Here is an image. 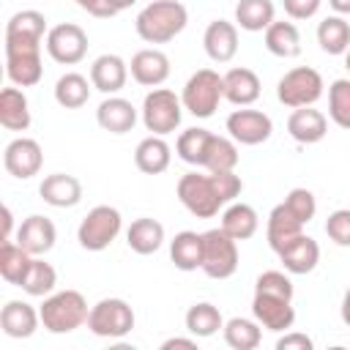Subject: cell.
Returning a JSON list of instances; mask_svg holds the SVG:
<instances>
[{"mask_svg":"<svg viewBox=\"0 0 350 350\" xmlns=\"http://www.w3.org/2000/svg\"><path fill=\"white\" fill-rule=\"evenodd\" d=\"M325 235L336 246H350V208H339L325 219Z\"/></svg>","mask_w":350,"mask_h":350,"instance_id":"obj_44","label":"cell"},{"mask_svg":"<svg viewBox=\"0 0 350 350\" xmlns=\"http://www.w3.org/2000/svg\"><path fill=\"white\" fill-rule=\"evenodd\" d=\"M46 55L60 66H77L88 55V33L74 22H60L49 27L44 38Z\"/></svg>","mask_w":350,"mask_h":350,"instance_id":"obj_11","label":"cell"},{"mask_svg":"<svg viewBox=\"0 0 350 350\" xmlns=\"http://www.w3.org/2000/svg\"><path fill=\"white\" fill-rule=\"evenodd\" d=\"M126 79H129V63L120 55H98L90 66V82L104 96H115L118 90H123Z\"/></svg>","mask_w":350,"mask_h":350,"instance_id":"obj_20","label":"cell"},{"mask_svg":"<svg viewBox=\"0 0 350 350\" xmlns=\"http://www.w3.org/2000/svg\"><path fill=\"white\" fill-rule=\"evenodd\" d=\"M224 77V98L235 107H252L257 98H260V77L252 71V68H230Z\"/></svg>","mask_w":350,"mask_h":350,"instance_id":"obj_26","label":"cell"},{"mask_svg":"<svg viewBox=\"0 0 350 350\" xmlns=\"http://www.w3.org/2000/svg\"><path fill=\"white\" fill-rule=\"evenodd\" d=\"M284 205H287L304 224H309V221L314 219V213H317V200H314V194H312L309 189H304V186L290 189L287 197H284Z\"/></svg>","mask_w":350,"mask_h":350,"instance_id":"obj_43","label":"cell"},{"mask_svg":"<svg viewBox=\"0 0 350 350\" xmlns=\"http://www.w3.org/2000/svg\"><path fill=\"white\" fill-rule=\"evenodd\" d=\"M38 323H41L38 309H33V304L19 301V298L8 301L3 306V312H0L3 334L11 336V339H27V336H33L36 328H38Z\"/></svg>","mask_w":350,"mask_h":350,"instance_id":"obj_22","label":"cell"},{"mask_svg":"<svg viewBox=\"0 0 350 350\" xmlns=\"http://www.w3.org/2000/svg\"><path fill=\"white\" fill-rule=\"evenodd\" d=\"M178 200L197 219H213L219 208H224L213 172H186L178 180Z\"/></svg>","mask_w":350,"mask_h":350,"instance_id":"obj_4","label":"cell"},{"mask_svg":"<svg viewBox=\"0 0 350 350\" xmlns=\"http://www.w3.org/2000/svg\"><path fill=\"white\" fill-rule=\"evenodd\" d=\"M345 68H347V71H350V49H347V52H345Z\"/></svg>","mask_w":350,"mask_h":350,"instance_id":"obj_53","label":"cell"},{"mask_svg":"<svg viewBox=\"0 0 350 350\" xmlns=\"http://www.w3.org/2000/svg\"><path fill=\"white\" fill-rule=\"evenodd\" d=\"M238 145L232 137H211V145H208V153H205V161H202V170L208 172H230L238 167Z\"/></svg>","mask_w":350,"mask_h":350,"instance_id":"obj_39","label":"cell"},{"mask_svg":"<svg viewBox=\"0 0 350 350\" xmlns=\"http://www.w3.org/2000/svg\"><path fill=\"white\" fill-rule=\"evenodd\" d=\"M221 334H224V342L232 350H254L262 342V325L257 320H249V317H232V320H227L224 328H221Z\"/></svg>","mask_w":350,"mask_h":350,"instance_id":"obj_38","label":"cell"},{"mask_svg":"<svg viewBox=\"0 0 350 350\" xmlns=\"http://www.w3.org/2000/svg\"><path fill=\"white\" fill-rule=\"evenodd\" d=\"M30 262H33L30 252H25L16 241H3V246H0V276L8 284L19 287L25 273H27V268H30Z\"/></svg>","mask_w":350,"mask_h":350,"instance_id":"obj_37","label":"cell"},{"mask_svg":"<svg viewBox=\"0 0 350 350\" xmlns=\"http://www.w3.org/2000/svg\"><path fill=\"white\" fill-rule=\"evenodd\" d=\"M109 3H112V8H115V11L120 14V11H126V8H131V5L137 3V0H109Z\"/></svg>","mask_w":350,"mask_h":350,"instance_id":"obj_52","label":"cell"},{"mask_svg":"<svg viewBox=\"0 0 350 350\" xmlns=\"http://www.w3.org/2000/svg\"><path fill=\"white\" fill-rule=\"evenodd\" d=\"M189 25V11L180 0H153L137 14V36L145 44H167L183 33Z\"/></svg>","mask_w":350,"mask_h":350,"instance_id":"obj_2","label":"cell"},{"mask_svg":"<svg viewBox=\"0 0 350 350\" xmlns=\"http://www.w3.org/2000/svg\"><path fill=\"white\" fill-rule=\"evenodd\" d=\"M252 314L254 320L273 334H282L293 328L295 309H293V282L282 271H262L254 282V298H252Z\"/></svg>","mask_w":350,"mask_h":350,"instance_id":"obj_1","label":"cell"},{"mask_svg":"<svg viewBox=\"0 0 350 350\" xmlns=\"http://www.w3.org/2000/svg\"><path fill=\"white\" fill-rule=\"evenodd\" d=\"M304 221L284 205V202H279L271 213H268V224H265V238H268V246L273 249V252H279V249H284L293 238H298L301 232H304Z\"/></svg>","mask_w":350,"mask_h":350,"instance_id":"obj_25","label":"cell"},{"mask_svg":"<svg viewBox=\"0 0 350 350\" xmlns=\"http://www.w3.org/2000/svg\"><path fill=\"white\" fill-rule=\"evenodd\" d=\"M126 243H129V249L134 254L148 257V254L161 249V243H164V224L150 219V216H139L126 230Z\"/></svg>","mask_w":350,"mask_h":350,"instance_id":"obj_28","label":"cell"},{"mask_svg":"<svg viewBox=\"0 0 350 350\" xmlns=\"http://www.w3.org/2000/svg\"><path fill=\"white\" fill-rule=\"evenodd\" d=\"M38 194H41V200H44L46 205H52V208H74V205H79V200H82V183H79V178H74V175L52 172V175H46V178L41 180Z\"/></svg>","mask_w":350,"mask_h":350,"instance_id":"obj_24","label":"cell"},{"mask_svg":"<svg viewBox=\"0 0 350 350\" xmlns=\"http://www.w3.org/2000/svg\"><path fill=\"white\" fill-rule=\"evenodd\" d=\"M134 309L123 301V298H101L98 304L90 306L88 314V328L96 336L104 339H120L126 334H131L134 328Z\"/></svg>","mask_w":350,"mask_h":350,"instance_id":"obj_9","label":"cell"},{"mask_svg":"<svg viewBox=\"0 0 350 350\" xmlns=\"http://www.w3.org/2000/svg\"><path fill=\"white\" fill-rule=\"evenodd\" d=\"M339 314H342V323L350 328V287H347L345 295H342V309H339Z\"/></svg>","mask_w":350,"mask_h":350,"instance_id":"obj_50","label":"cell"},{"mask_svg":"<svg viewBox=\"0 0 350 350\" xmlns=\"http://www.w3.org/2000/svg\"><path fill=\"white\" fill-rule=\"evenodd\" d=\"M276 19L273 0H238L235 3V25L246 33H260Z\"/></svg>","mask_w":350,"mask_h":350,"instance_id":"obj_32","label":"cell"},{"mask_svg":"<svg viewBox=\"0 0 350 350\" xmlns=\"http://www.w3.org/2000/svg\"><path fill=\"white\" fill-rule=\"evenodd\" d=\"M90 88H93V82H88V77H82L77 71H68L55 82V101L63 109H79V107L88 104Z\"/></svg>","mask_w":350,"mask_h":350,"instance_id":"obj_35","label":"cell"},{"mask_svg":"<svg viewBox=\"0 0 350 350\" xmlns=\"http://www.w3.org/2000/svg\"><path fill=\"white\" fill-rule=\"evenodd\" d=\"M41 164H44V150H41V145L33 137H16L3 150V167H5V172L14 175V178H19V180H27V178L38 175L41 172Z\"/></svg>","mask_w":350,"mask_h":350,"instance_id":"obj_14","label":"cell"},{"mask_svg":"<svg viewBox=\"0 0 350 350\" xmlns=\"http://www.w3.org/2000/svg\"><path fill=\"white\" fill-rule=\"evenodd\" d=\"M224 98V77L213 68H200L194 71L180 93L183 109L191 112L194 118H211L219 109V101Z\"/></svg>","mask_w":350,"mask_h":350,"instance_id":"obj_5","label":"cell"},{"mask_svg":"<svg viewBox=\"0 0 350 350\" xmlns=\"http://www.w3.org/2000/svg\"><path fill=\"white\" fill-rule=\"evenodd\" d=\"M129 71H131V77H134L137 85H142V88H159L170 77V57L161 49H156V46L139 49V52H134V57L129 63Z\"/></svg>","mask_w":350,"mask_h":350,"instance_id":"obj_17","label":"cell"},{"mask_svg":"<svg viewBox=\"0 0 350 350\" xmlns=\"http://www.w3.org/2000/svg\"><path fill=\"white\" fill-rule=\"evenodd\" d=\"M323 77L320 71L309 68V66H298V68H290L279 85H276V98L290 107V109H298V107H312L320 96H323Z\"/></svg>","mask_w":350,"mask_h":350,"instance_id":"obj_10","label":"cell"},{"mask_svg":"<svg viewBox=\"0 0 350 350\" xmlns=\"http://www.w3.org/2000/svg\"><path fill=\"white\" fill-rule=\"evenodd\" d=\"M55 284H57V271L49 262H44L41 257H33V262H30L19 287L33 298H46L55 290Z\"/></svg>","mask_w":350,"mask_h":350,"instance_id":"obj_41","label":"cell"},{"mask_svg":"<svg viewBox=\"0 0 350 350\" xmlns=\"http://www.w3.org/2000/svg\"><path fill=\"white\" fill-rule=\"evenodd\" d=\"M224 126H227V134L238 145H262L273 134V120L265 112L249 109V107L232 109L227 115V123Z\"/></svg>","mask_w":350,"mask_h":350,"instance_id":"obj_13","label":"cell"},{"mask_svg":"<svg viewBox=\"0 0 350 350\" xmlns=\"http://www.w3.org/2000/svg\"><path fill=\"white\" fill-rule=\"evenodd\" d=\"M211 137H213V134H211L208 129H200V126L186 129V131H180V137H178V142H175V153H178L186 164L202 167L205 153H208V145H211Z\"/></svg>","mask_w":350,"mask_h":350,"instance_id":"obj_40","label":"cell"},{"mask_svg":"<svg viewBox=\"0 0 350 350\" xmlns=\"http://www.w3.org/2000/svg\"><path fill=\"white\" fill-rule=\"evenodd\" d=\"M265 49L276 57H295L301 52V33L295 27V22H271L265 30Z\"/></svg>","mask_w":350,"mask_h":350,"instance_id":"obj_33","label":"cell"},{"mask_svg":"<svg viewBox=\"0 0 350 350\" xmlns=\"http://www.w3.org/2000/svg\"><path fill=\"white\" fill-rule=\"evenodd\" d=\"M317 44L325 55H345L350 49V22L342 16H325L317 25Z\"/></svg>","mask_w":350,"mask_h":350,"instance_id":"obj_36","label":"cell"},{"mask_svg":"<svg viewBox=\"0 0 350 350\" xmlns=\"http://www.w3.org/2000/svg\"><path fill=\"white\" fill-rule=\"evenodd\" d=\"M46 33V16L36 8L16 11L5 22V44H41Z\"/></svg>","mask_w":350,"mask_h":350,"instance_id":"obj_19","label":"cell"},{"mask_svg":"<svg viewBox=\"0 0 350 350\" xmlns=\"http://www.w3.org/2000/svg\"><path fill=\"white\" fill-rule=\"evenodd\" d=\"M238 241L221 227L202 232V265L200 271L211 279H230L238 271Z\"/></svg>","mask_w":350,"mask_h":350,"instance_id":"obj_7","label":"cell"},{"mask_svg":"<svg viewBox=\"0 0 350 350\" xmlns=\"http://www.w3.org/2000/svg\"><path fill=\"white\" fill-rule=\"evenodd\" d=\"M30 101L25 96V90L14 88H3L0 90V126L8 131H27L30 129Z\"/></svg>","mask_w":350,"mask_h":350,"instance_id":"obj_27","label":"cell"},{"mask_svg":"<svg viewBox=\"0 0 350 350\" xmlns=\"http://www.w3.org/2000/svg\"><path fill=\"white\" fill-rule=\"evenodd\" d=\"M172 347H189V350H194L197 347V336H172V339H164L161 342V350H172Z\"/></svg>","mask_w":350,"mask_h":350,"instance_id":"obj_48","label":"cell"},{"mask_svg":"<svg viewBox=\"0 0 350 350\" xmlns=\"http://www.w3.org/2000/svg\"><path fill=\"white\" fill-rule=\"evenodd\" d=\"M202 46L213 63H230L238 55V25L227 19H213L202 33Z\"/></svg>","mask_w":350,"mask_h":350,"instance_id":"obj_16","label":"cell"},{"mask_svg":"<svg viewBox=\"0 0 350 350\" xmlns=\"http://www.w3.org/2000/svg\"><path fill=\"white\" fill-rule=\"evenodd\" d=\"M276 254H279V262L284 265V271L287 273H295V276L312 273L317 268V262H320V246H317V241L309 238V235H304V232L298 238H293L284 249H279Z\"/></svg>","mask_w":350,"mask_h":350,"instance_id":"obj_18","label":"cell"},{"mask_svg":"<svg viewBox=\"0 0 350 350\" xmlns=\"http://www.w3.org/2000/svg\"><path fill=\"white\" fill-rule=\"evenodd\" d=\"M183 118V101L167 88H153L142 101V123L150 134L167 137L180 126Z\"/></svg>","mask_w":350,"mask_h":350,"instance_id":"obj_8","label":"cell"},{"mask_svg":"<svg viewBox=\"0 0 350 350\" xmlns=\"http://www.w3.org/2000/svg\"><path fill=\"white\" fill-rule=\"evenodd\" d=\"M38 314H41V325L49 334H71L88 325L90 306L79 290H60L44 298V304L38 306Z\"/></svg>","mask_w":350,"mask_h":350,"instance_id":"obj_3","label":"cell"},{"mask_svg":"<svg viewBox=\"0 0 350 350\" xmlns=\"http://www.w3.org/2000/svg\"><path fill=\"white\" fill-rule=\"evenodd\" d=\"M320 3L323 0H282L284 14L290 19H312L320 11Z\"/></svg>","mask_w":350,"mask_h":350,"instance_id":"obj_45","label":"cell"},{"mask_svg":"<svg viewBox=\"0 0 350 350\" xmlns=\"http://www.w3.org/2000/svg\"><path fill=\"white\" fill-rule=\"evenodd\" d=\"M170 161H172V150H170V145H167L164 137L150 134V137L139 139V145L134 150V164H137L139 172L159 175V172H164L170 167Z\"/></svg>","mask_w":350,"mask_h":350,"instance_id":"obj_29","label":"cell"},{"mask_svg":"<svg viewBox=\"0 0 350 350\" xmlns=\"http://www.w3.org/2000/svg\"><path fill=\"white\" fill-rule=\"evenodd\" d=\"M123 216L112 205H96L88 211V216L77 227V241L88 252H104L120 232Z\"/></svg>","mask_w":350,"mask_h":350,"instance_id":"obj_6","label":"cell"},{"mask_svg":"<svg viewBox=\"0 0 350 350\" xmlns=\"http://www.w3.org/2000/svg\"><path fill=\"white\" fill-rule=\"evenodd\" d=\"M260 227V216L246 202H230L221 213V230L235 241H249Z\"/></svg>","mask_w":350,"mask_h":350,"instance_id":"obj_30","label":"cell"},{"mask_svg":"<svg viewBox=\"0 0 350 350\" xmlns=\"http://www.w3.org/2000/svg\"><path fill=\"white\" fill-rule=\"evenodd\" d=\"M287 131L301 145H314L328 134V118L314 107H298L287 118Z\"/></svg>","mask_w":350,"mask_h":350,"instance_id":"obj_23","label":"cell"},{"mask_svg":"<svg viewBox=\"0 0 350 350\" xmlns=\"http://www.w3.org/2000/svg\"><path fill=\"white\" fill-rule=\"evenodd\" d=\"M328 5H331L336 14H350V0H328Z\"/></svg>","mask_w":350,"mask_h":350,"instance_id":"obj_51","label":"cell"},{"mask_svg":"<svg viewBox=\"0 0 350 350\" xmlns=\"http://www.w3.org/2000/svg\"><path fill=\"white\" fill-rule=\"evenodd\" d=\"M55 241H57V230H55L52 219L41 216V213H30L27 219H22V224L16 230V243L25 252H30L33 257L52 252Z\"/></svg>","mask_w":350,"mask_h":350,"instance_id":"obj_15","label":"cell"},{"mask_svg":"<svg viewBox=\"0 0 350 350\" xmlns=\"http://www.w3.org/2000/svg\"><path fill=\"white\" fill-rule=\"evenodd\" d=\"M77 5H79L82 11H88L90 16H98V19H109V16L118 14L109 0H77Z\"/></svg>","mask_w":350,"mask_h":350,"instance_id":"obj_47","label":"cell"},{"mask_svg":"<svg viewBox=\"0 0 350 350\" xmlns=\"http://www.w3.org/2000/svg\"><path fill=\"white\" fill-rule=\"evenodd\" d=\"M5 74L16 88L38 85L41 66V44H5Z\"/></svg>","mask_w":350,"mask_h":350,"instance_id":"obj_12","label":"cell"},{"mask_svg":"<svg viewBox=\"0 0 350 350\" xmlns=\"http://www.w3.org/2000/svg\"><path fill=\"white\" fill-rule=\"evenodd\" d=\"M96 123L109 134H129L137 126V109L129 98L107 96L96 109Z\"/></svg>","mask_w":350,"mask_h":350,"instance_id":"obj_21","label":"cell"},{"mask_svg":"<svg viewBox=\"0 0 350 350\" xmlns=\"http://www.w3.org/2000/svg\"><path fill=\"white\" fill-rule=\"evenodd\" d=\"M11 230H14V213L8 205H3V241H11Z\"/></svg>","mask_w":350,"mask_h":350,"instance_id":"obj_49","label":"cell"},{"mask_svg":"<svg viewBox=\"0 0 350 350\" xmlns=\"http://www.w3.org/2000/svg\"><path fill=\"white\" fill-rule=\"evenodd\" d=\"M170 260L178 271H197L202 265V232H178L170 241Z\"/></svg>","mask_w":350,"mask_h":350,"instance_id":"obj_31","label":"cell"},{"mask_svg":"<svg viewBox=\"0 0 350 350\" xmlns=\"http://www.w3.org/2000/svg\"><path fill=\"white\" fill-rule=\"evenodd\" d=\"M312 347H314L312 336H306V334H301V331H287V334L279 336V342H276V350H312Z\"/></svg>","mask_w":350,"mask_h":350,"instance_id":"obj_46","label":"cell"},{"mask_svg":"<svg viewBox=\"0 0 350 350\" xmlns=\"http://www.w3.org/2000/svg\"><path fill=\"white\" fill-rule=\"evenodd\" d=\"M328 115L339 129L350 131V79H334L328 88Z\"/></svg>","mask_w":350,"mask_h":350,"instance_id":"obj_42","label":"cell"},{"mask_svg":"<svg viewBox=\"0 0 350 350\" xmlns=\"http://www.w3.org/2000/svg\"><path fill=\"white\" fill-rule=\"evenodd\" d=\"M183 323H186V331L197 339H208V336H213L224 328V317H221L219 306H213L208 301H200V304L189 306Z\"/></svg>","mask_w":350,"mask_h":350,"instance_id":"obj_34","label":"cell"}]
</instances>
